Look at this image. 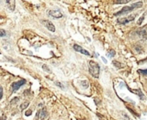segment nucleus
<instances>
[{"label": "nucleus", "mask_w": 147, "mask_h": 120, "mask_svg": "<svg viewBox=\"0 0 147 120\" xmlns=\"http://www.w3.org/2000/svg\"><path fill=\"white\" fill-rule=\"evenodd\" d=\"M143 6V3L141 1L139 2H137V3H134L132 4L131 6H125L124 8H122L121 11H119V12L115 13L114 15L115 16H120V15H125V14H127V13L131 12V11H134V10H136V9H138V8H141Z\"/></svg>", "instance_id": "f257e3e1"}, {"label": "nucleus", "mask_w": 147, "mask_h": 120, "mask_svg": "<svg viewBox=\"0 0 147 120\" xmlns=\"http://www.w3.org/2000/svg\"><path fill=\"white\" fill-rule=\"evenodd\" d=\"M89 73L94 78H99V65L93 60H90L88 62Z\"/></svg>", "instance_id": "f03ea898"}, {"label": "nucleus", "mask_w": 147, "mask_h": 120, "mask_svg": "<svg viewBox=\"0 0 147 120\" xmlns=\"http://www.w3.org/2000/svg\"><path fill=\"white\" fill-rule=\"evenodd\" d=\"M135 17H136V14H133V15H130L126 17H123V18H119L118 19V23L120 24H128L130 22L133 21L135 19Z\"/></svg>", "instance_id": "7ed1b4c3"}, {"label": "nucleus", "mask_w": 147, "mask_h": 120, "mask_svg": "<svg viewBox=\"0 0 147 120\" xmlns=\"http://www.w3.org/2000/svg\"><path fill=\"white\" fill-rule=\"evenodd\" d=\"M25 83H26V80H25V79H21V80H19V81L14 82V83H12L11 86H12L13 91H14V92L17 91L20 87H21L22 86H24V85Z\"/></svg>", "instance_id": "20e7f679"}, {"label": "nucleus", "mask_w": 147, "mask_h": 120, "mask_svg": "<svg viewBox=\"0 0 147 120\" xmlns=\"http://www.w3.org/2000/svg\"><path fill=\"white\" fill-rule=\"evenodd\" d=\"M74 49L75 50L76 52H79V53H80V54H85V55H86V56L90 55V54H89L88 51H86V49H84L83 48H81L80 45H77V44H74Z\"/></svg>", "instance_id": "39448f33"}, {"label": "nucleus", "mask_w": 147, "mask_h": 120, "mask_svg": "<svg viewBox=\"0 0 147 120\" xmlns=\"http://www.w3.org/2000/svg\"><path fill=\"white\" fill-rule=\"evenodd\" d=\"M43 24L45 25V27L49 30V31H51V32H55V25L52 24L51 22L48 21V20H43Z\"/></svg>", "instance_id": "423d86ee"}, {"label": "nucleus", "mask_w": 147, "mask_h": 120, "mask_svg": "<svg viewBox=\"0 0 147 120\" xmlns=\"http://www.w3.org/2000/svg\"><path fill=\"white\" fill-rule=\"evenodd\" d=\"M49 15L51 16L54 18H61V17H62V13L60 11H55V10H51V11H49Z\"/></svg>", "instance_id": "0eeeda50"}, {"label": "nucleus", "mask_w": 147, "mask_h": 120, "mask_svg": "<svg viewBox=\"0 0 147 120\" xmlns=\"http://www.w3.org/2000/svg\"><path fill=\"white\" fill-rule=\"evenodd\" d=\"M47 111H46L45 108H43L41 111H39L38 113H37V120H44L46 117H47Z\"/></svg>", "instance_id": "6e6552de"}, {"label": "nucleus", "mask_w": 147, "mask_h": 120, "mask_svg": "<svg viewBox=\"0 0 147 120\" xmlns=\"http://www.w3.org/2000/svg\"><path fill=\"white\" fill-rule=\"evenodd\" d=\"M5 4H6L7 8H8L10 11H13L15 10V6H16L15 0H5Z\"/></svg>", "instance_id": "1a4fd4ad"}, {"label": "nucleus", "mask_w": 147, "mask_h": 120, "mask_svg": "<svg viewBox=\"0 0 147 120\" xmlns=\"http://www.w3.org/2000/svg\"><path fill=\"white\" fill-rule=\"evenodd\" d=\"M138 35H139L143 39H147V24L145 26H144V27L138 31Z\"/></svg>", "instance_id": "9d476101"}, {"label": "nucleus", "mask_w": 147, "mask_h": 120, "mask_svg": "<svg viewBox=\"0 0 147 120\" xmlns=\"http://www.w3.org/2000/svg\"><path fill=\"white\" fill-rule=\"evenodd\" d=\"M112 65L115 66V67H117V68H122L123 67V65L121 64L120 62L119 61H118V60H112Z\"/></svg>", "instance_id": "9b49d317"}, {"label": "nucleus", "mask_w": 147, "mask_h": 120, "mask_svg": "<svg viewBox=\"0 0 147 120\" xmlns=\"http://www.w3.org/2000/svg\"><path fill=\"white\" fill-rule=\"evenodd\" d=\"M131 90V89H130ZM131 92H133V93H136L137 95H138V96L141 97V99H145V96H144V94L142 93V92H141L140 90H131Z\"/></svg>", "instance_id": "f8f14e48"}, {"label": "nucleus", "mask_w": 147, "mask_h": 120, "mask_svg": "<svg viewBox=\"0 0 147 120\" xmlns=\"http://www.w3.org/2000/svg\"><path fill=\"white\" fill-rule=\"evenodd\" d=\"M29 104H30V103H29L28 101H26V102L23 103L21 105H20V109H21L22 111H24V109H26V108H27V107L29 106Z\"/></svg>", "instance_id": "ddd939ff"}, {"label": "nucleus", "mask_w": 147, "mask_h": 120, "mask_svg": "<svg viewBox=\"0 0 147 120\" xmlns=\"http://www.w3.org/2000/svg\"><path fill=\"white\" fill-rule=\"evenodd\" d=\"M130 1H132V0H115L114 1V4H127L129 3Z\"/></svg>", "instance_id": "4468645a"}, {"label": "nucleus", "mask_w": 147, "mask_h": 120, "mask_svg": "<svg viewBox=\"0 0 147 120\" xmlns=\"http://www.w3.org/2000/svg\"><path fill=\"white\" fill-rule=\"evenodd\" d=\"M115 51L113 49H110L109 51H108V53H107V55L109 56V57H113V56H115Z\"/></svg>", "instance_id": "2eb2a0df"}, {"label": "nucleus", "mask_w": 147, "mask_h": 120, "mask_svg": "<svg viewBox=\"0 0 147 120\" xmlns=\"http://www.w3.org/2000/svg\"><path fill=\"white\" fill-rule=\"evenodd\" d=\"M18 101H19V99H18L17 97H16V98H14V99L11 101V105H15V104L17 103Z\"/></svg>", "instance_id": "dca6fc26"}, {"label": "nucleus", "mask_w": 147, "mask_h": 120, "mask_svg": "<svg viewBox=\"0 0 147 120\" xmlns=\"http://www.w3.org/2000/svg\"><path fill=\"white\" fill-rule=\"evenodd\" d=\"M5 35H6V32H5V30H2V29H0V37L5 36Z\"/></svg>", "instance_id": "f3484780"}, {"label": "nucleus", "mask_w": 147, "mask_h": 120, "mask_svg": "<svg viewBox=\"0 0 147 120\" xmlns=\"http://www.w3.org/2000/svg\"><path fill=\"white\" fill-rule=\"evenodd\" d=\"M121 115H122V117H123L124 120H130V118L127 116V114H125V112H122V113H121Z\"/></svg>", "instance_id": "a211bd4d"}, {"label": "nucleus", "mask_w": 147, "mask_h": 120, "mask_svg": "<svg viewBox=\"0 0 147 120\" xmlns=\"http://www.w3.org/2000/svg\"><path fill=\"white\" fill-rule=\"evenodd\" d=\"M138 72L144 75H147V69H139Z\"/></svg>", "instance_id": "6ab92c4d"}, {"label": "nucleus", "mask_w": 147, "mask_h": 120, "mask_svg": "<svg viewBox=\"0 0 147 120\" xmlns=\"http://www.w3.org/2000/svg\"><path fill=\"white\" fill-rule=\"evenodd\" d=\"M144 18H145V17H144V16H142V17H141L140 18L138 19V21L137 22V24H138V25H141V24H142L143 21H144Z\"/></svg>", "instance_id": "aec40b11"}, {"label": "nucleus", "mask_w": 147, "mask_h": 120, "mask_svg": "<svg viewBox=\"0 0 147 120\" xmlns=\"http://www.w3.org/2000/svg\"><path fill=\"white\" fill-rule=\"evenodd\" d=\"M43 68L44 69V70L46 71V72H49V73H50V69H49V67L47 66V65H43Z\"/></svg>", "instance_id": "412c9836"}, {"label": "nucleus", "mask_w": 147, "mask_h": 120, "mask_svg": "<svg viewBox=\"0 0 147 120\" xmlns=\"http://www.w3.org/2000/svg\"><path fill=\"white\" fill-rule=\"evenodd\" d=\"M81 84H82V86H84L85 88H87V87H88V84H87V81H86V80H85V81H82Z\"/></svg>", "instance_id": "4be33fe9"}, {"label": "nucleus", "mask_w": 147, "mask_h": 120, "mask_svg": "<svg viewBox=\"0 0 147 120\" xmlns=\"http://www.w3.org/2000/svg\"><path fill=\"white\" fill-rule=\"evenodd\" d=\"M31 114H32V111H31V110H28V111H27V112H25V115H26L27 117H28V116H30Z\"/></svg>", "instance_id": "5701e85b"}, {"label": "nucleus", "mask_w": 147, "mask_h": 120, "mask_svg": "<svg viewBox=\"0 0 147 120\" xmlns=\"http://www.w3.org/2000/svg\"><path fill=\"white\" fill-rule=\"evenodd\" d=\"M2 97H3V88L2 86H0V99H2Z\"/></svg>", "instance_id": "b1692460"}, {"label": "nucleus", "mask_w": 147, "mask_h": 120, "mask_svg": "<svg viewBox=\"0 0 147 120\" xmlns=\"http://www.w3.org/2000/svg\"><path fill=\"white\" fill-rule=\"evenodd\" d=\"M56 85H57V86H60V87L61 88H64V86H61V83H60V82H56Z\"/></svg>", "instance_id": "393cba45"}, {"label": "nucleus", "mask_w": 147, "mask_h": 120, "mask_svg": "<svg viewBox=\"0 0 147 120\" xmlns=\"http://www.w3.org/2000/svg\"><path fill=\"white\" fill-rule=\"evenodd\" d=\"M102 60H103V61L105 62V63H106V62H107V61H106V59H105V58H103V57H102Z\"/></svg>", "instance_id": "a878e982"}, {"label": "nucleus", "mask_w": 147, "mask_h": 120, "mask_svg": "<svg viewBox=\"0 0 147 120\" xmlns=\"http://www.w3.org/2000/svg\"><path fill=\"white\" fill-rule=\"evenodd\" d=\"M0 4H1V0H0Z\"/></svg>", "instance_id": "bb28decb"}]
</instances>
